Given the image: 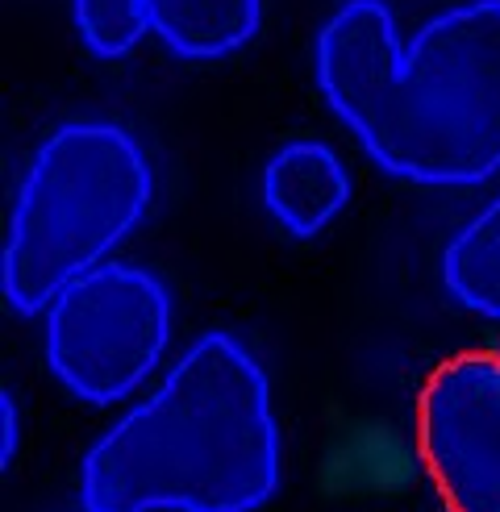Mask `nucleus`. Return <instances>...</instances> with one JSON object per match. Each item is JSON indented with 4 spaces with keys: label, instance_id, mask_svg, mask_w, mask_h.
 I'll use <instances>...</instances> for the list:
<instances>
[{
    "label": "nucleus",
    "instance_id": "nucleus-1",
    "mask_svg": "<svg viewBox=\"0 0 500 512\" xmlns=\"http://www.w3.org/2000/svg\"><path fill=\"white\" fill-rule=\"evenodd\" d=\"M330 113L409 184L467 188L500 171V0H463L400 42L384 0H342L313 46Z\"/></svg>",
    "mask_w": 500,
    "mask_h": 512
},
{
    "label": "nucleus",
    "instance_id": "nucleus-2",
    "mask_svg": "<svg viewBox=\"0 0 500 512\" xmlns=\"http://www.w3.org/2000/svg\"><path fill=\"white\" fill-rule=\"evenodd\" d=\"M280 488L271 388L234 334H200L109 425L80 471L84 512H255Z\"/></svg>",
    "mask_w": 500,
    "mask_h": 512
},
{
    "label": "nucleus",
    "instance_id": "nucleus-3",
    "mask_svg": "<svg viewBox=\"0 0 500 512\" xmlns=\"http://www.w3.org/2000/svg\"><path fill=\"white\" fill-rule=\"evenodd\" d=\"M155 171L117 121H63L30 159L0 250V288L21 317L46 313L142 225Z\"/></svg>",
    "mask_w": 500,
    "mask_h": 512
},
{
    "label": "nucleus",
    "instance_id": "nucleus-4",
    "mask_svg": "<svg viewBox=\"0 0 500 512\" xmlns=\"http://www.w3.org/2000/svg\"><path fill=\"white\" fill-rule=\"evenodd\" d=\"M171 342V296L159 275L105 263L46 309V367L84 404H117L155 375Z\"/></svg>",
    "mask_w": 500,
    "mask_h": 512
},
{
    "label": "nucleus",
    "instance_id": "nucleus-5",
    "mask_svg": "<svg viewBox=\"0 0 500 512\" xmlns=\"http://www.w3.org/2000/svg\"><path fill=\"white\" fill-rule=\"evenodd\" d=\"M417 454L446 512H500V354L463 350L425 375Z\"/></svg>",
    "mask_w": 500,
    "mask_h": 512
},
{
    "label": "nucleus",
    "instance_id": "nucleus-6",
    "mask_svg": "<svg viewBox=\"0 0 500 512\" xmlns=\"http://www.w3.org/2000/svg\"><path fill=\"white\" fill-rule=\"evenodd\" d=\"M350 200V171L334 146L296 138L263 167V204L292 238H317Z\"/></svg>",
    "mask_w": 500,
    "mask_h": 512
},
{
    "label": "nucleus",
    "instance_id": "nucleus-7",
    "mask_svg": "<svg viewBox=\"0 0 500 512\" xmlns=\"http://www.w3.org/2000/svg\"><path fill=\"white\" fill-rule=\"evenodd\" d=\"M150 34L171 55L209 63L242 50L259 34L263 0H146Z\"/></svg>",
    "mask_w": 500,
    "mask_h": 512
},
{
    "label": "nucleus",
    "instance_id": "nucleus-8",
    "mask_svg": "<svg viewBox=\"0 0 500 512\" xmlns=\"http://www.w3.org/2000/svg\"><path fill=\"white\" fill-rule=\"evenodd\" d=\"M442 284L463 309L500 321V192L450 238Z\"/></svg>",
    "mask_w": 500,
    "mask_h": 512
},
{
    "label": "nucleus",
    "instance_id": "nucleus-9",
    "mask_svg": "<svg viewBox=\"0 0 500 512\" xmlns=\"http://www.w3.org/2000/svg\"><path fill=\"white\" fill-rule=\"evenodd\" d=\"M71 21L96 59H125L150 34L146 0H71Z\"/></svg>",
    "mask_w": 500,
    "mask_h": 512
},
{
    "label": "nucleus",
    "instance_id": "nucleus-10",
    "mask_svg": "<svg viewBox=\"0 0 500 512\" xmlns=\"http://www.w3.org/2000/svg\"><path fill=\"white\" fill-rule=\"evenodd\" d=\"M17 442H21V417H17V400L13 392L0 396V467H13L17 458Z\"/></svg>",
    "mask_w": 500,
    "mask_h": 512
}]
</instances>
